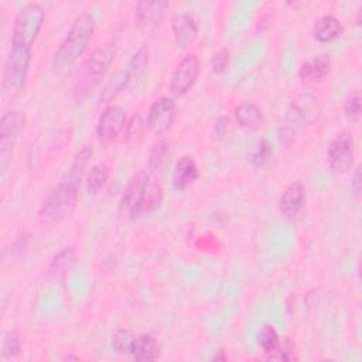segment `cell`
I'll return each instance as SVG.
<instances>
[{"instance_id":"1","label":"cell","mask_w":362,"mask_h":362,"mask_svg":"<svg viewBox=\"0 0 362 362\" xmlns=\"http://www.w3.org/2000/svg\"><path fill=\"white\" fill-rule=\"evenodd\" d=\"M92 156V147H82L74 157L71 167L57 185L47 194L38 209V219L44 225H54L64 221L75 208L78 189L85 174V168Z\"/></svg>"},{"instance_id":"2","label":"cell","mask_w":362,"mask_h":362,"mask_svg":"<svg viewBox=\"0 0 362 362\" xmlns=\"http://www.w3.org/2000/svg\"><path fill=\"white\" fill-rule=\"evenodd\" d=\"M95 18L90 13L78 14L59 47L54 52L51 69L57 76H65L85 54L95 33Z\"/></svg>"},{"instance_id":"3","label":"cell","mask_w":362,"mask_h":362,"mask_svg":"<svg viewBox=\"0 0 362 362\" xmlns=\"http://www.w3.org/2000/svg\"><path fill=\"white\" fill-rule=\"evenodd\" d=\"M116 55V42L113 40L99 45L93 49L90 57L83 62L82 69L79 71L75 85H74V98L76 103H82L89 98L92 90L98 86L100 79L105 76L110 64Z\"/></svg>"},{"instance_id":"4","label":"cell","mask_w":362,"mask_h":362,"mask_svg":"<svg viewBox=\"0 0 362 362\" xmlns=\"http://www.w3.org/2000/svg\"><path fill=\"white\" fill-rule=\"evenodd\" d=\"M31 49L11 47L3 64L1 90L4 96H16L24 86L31 65Z\"/></svg>"},{"instance_id":"5","label":"cell","mask_w":362,"mask_h":362,"mask_svg":"<svg viewBox=\"0 0 362 362\" xmlns=\"http://www.w3.org/2000/svg\"><path fill=\"white\" fill-rule=\"evenodd\" d=\"M44 17L45 11L38 3H27L21 7L13 23L11 47L31 49L42 27Z\"/></svg>"},{"instance_id":"6","label":"cell","mask_w":362,"mask_h":362,"mask_svg":"<svg viewBox=\"0 0 362 362\" xmlns=\"http://www.w3.org/2000/svg\"><path fill=\"white\" fill-rule=\"evenodd\" d=\"M150 175L146 170L137 171L129 181L127 187L124 188L122 198L119 201V214L126 218H136L141 214L143 201L147 189Z\"/></svg>"},{"instance_id":"7","label":"cell","mask_w":362,"mask_h":362,"mask_svg":"<svg viewBox=\"0 0 362 362\" xmlns=\"http://www.w3.org/2000/svg\"><path fill=\"white\" fill-rule=\"evenodd\" d=\"M177 117V105L168 96H161L156 99L146 117V127L150 133L161 136L171 129Z\"/></svg>"},{"instance_id":"8","label":"cell","mask_w":362,"mask_h":362,"mask_svg":"<svg viewBox=\"0 0 362 362\" xmlns=\"http://www.w3.org/2000/svg\"><path fill=\"white\" fill-rule=\"evenodd\" d=\"M320 116L318 99L310 92L298 93L286 112V122L293 126L314 123Z\"/></svg>"},{"instance_id":"9","label":"cell","mask_w":362,"mask_h":362,"mask_svg":"<svg viewBox=\"0 0 362 362\" xmlns=\"http://www.w3.org/2000/svg\"><path fill=\"white\" fill-rule=\"evenodd\" d=\"M199 75V59L197 54L185 55L175 66L171 81L170 90L174 96L185 95L197 82Z\"/></svg>"},{"instance_id":"10","label":"cell","mask_w":362,"mask_h":362,"mask_svg":"<svg viewBox=\"0 0 362 362\" xmlns=\"http://www.w3.org/2000/svg\"><path fill=\"white\" fill-rule=\"evenodd\" d=\"M127 126L126 110L119 105H109L98 119L96 134L100 141L109 143L120 136Z\"/></svg>"},{"instance_id":"11","label":"cell","mask_w":362,"mask_h":362,"mask_svg":"<svg viewBox=\"0 0 362 362\" xmlns=\"http://www.w3.org/2000/svg\"><path fill=\"white\" fill-rule=\"evenodd\" d=\"M27 117L21 110H8L0 119V153L4 157L14 148L17 140L24 132Z\"/></svg>"},{"instance_id":"12","label":"cell","mask_w":362,"mask_h":362,"mask_svg":"<svg viewBox=\"0 0 362 362\" xmlns=\"http://www.w3.org/2000/svg\"><path fill=\"white\" fill-rule=\"evenodd\" d=\"M354 140L349 134H338L328 146L327 157L329 167L335 173H345L354 163Z\"/></svg>"},{"instance_id":"13","label":"cell","mask_w":362,"mask_h":362,"mask_svg":"<svg viewBox=\"0 0 362 362\" xmlns=\"http://www.w3.org/2000/svg\"><path fill=\"white\" fill-rule=\"evenodd\" d=\"M168 7L167 1H139L134 8V18L137 25L146 31H154L163 21L165 10Z\"/></svg>"},{"instance_id":"14","label":"cell","mask_w":362,"mask_h":362,"mask_svg":"<svg viewBox=\"0 0 362 362\" xmlns=\"http://www.w3.org/2000/svg\"><path fill=\"white\" fill-rule=\"evenodd\" d=\"M173 33L175 42L185 48L197 40L199 33V20L191 11H178L173 17Z\"/></svg>"},{"instance_id":"15","label":"cell","mask_w":362,"mask_h":362,"mask_svg":"<svg viewBox=\"0 0 362 362\" xmlns=\"http://www.w3.org/2000/svg\"><path fill=\"white\" fill-rule=\"evenodd\" d=\"M305 204V188L300 181H294L286 187L279 198V211L286 216L297 215Z\"/></svg>"},{"instance_id":"16","label":"cell","mask_w":362,"mask_h":362,"mask_svg":"<svg viewBox=\"0 0 362 362\" xmlns=\"http://www.w3.org/2000/svg\"><path fill=\"white\" fill-rule=\"evenodd\" d=\"M136 361H156L161 355V345L151 334H139L134 337L130 354Z\"/></svg>"},{"instance_id":"17","label":"cell","mask_w":362,"mask_h":362,"mask_svg":"<svg viewBox=\"0 0 362 362\" xmlns=\"http://www.w3.org/2000/svg\"><path fill=\"white\" fill-rule=\"evenodd\" d=\"M329 68L331 59L328 55L322 54L304 62L298 69V76L303 83H315L322 81L329 74Z\"/></svg>"},{"instance_id":"18","label":"cell","mask_w":362,"mask_h":362,"mask_svg":"<svg viewBox=\"0 0 362 362\" xmlns=\"http://www.w3.org/2000/svg\"><path fill=\"white\" fill-rule=\"evenodd\" d=\"M198 178V165L195 160L189 156L181 157L174 167L173 173V185L177 191L185 189Z\"/></svg>"},{"instance_id":"19","label":"cell","mask_w":362,"mask_h":362,"mask_svg":"<svg viewBox=\"0 0 362 362\" xmlns=\"http://www.w3.org/2000/svg\"><path fill=\"white\" fill-rule=\"evenodd\" d=\"M235 117H236L238 124L242 129L250 130V132L257 130L264 122L262 109L253 102H242L235 109Z\"/></svg>"},{"instance_id":"20","label":"cell","mask_w":362,"mask_h":362,"mask_svg":"<svg viewBox=\"0 0 362 362\" xmlns=\"http://www.w3.org/2000/svg\"><path fill=\"white\" fill-rule=\"evenodd\" d=\"M342 31H344V27H342L341 21L332 14L321 16L315 21L314 28H313L314 38L321 42H328V41L338 38L342 34Z\"/></svg>"},{"instance_id":"21","label":"cell","mask_w":362,"mask_h":362,"mask_svg":"<svg viewBox=\"0 0 362 362\" xmlns=\"http://www.w3.org/2000/svg\"><path fill=\"white\" fill-rule=\"evenodd\" d=\"M76 260V250L74 246H68L64 247L61 252H58L48 267V273L55 276V277H62L65 276L68 272H71V269L74 267Z\"/></svg>"},{"instance_id":"22","label":"cell","mask_w":362,"mask_h":362,"mask_svg":"<svg viewBox=\"0 0 362 362\" xmlns=\"http://www.w3.org/2000/svg\"><path fill=\"white\" fill-rule=\"evenodd\" d=\"M132 81L130 74L127 72V69L123 71H117L105 85V88L100 92L99 96V103H109L112 99H115Z\"/></svg>"},{"instance_id":"23","label":"cell","mask_w":362,"mask_h":362,"mask_svg":"<svg viewBox=\"0 0 362 362\" xmlns=\"http://www.w3.org/2000/svg\"><path fill=\"white\" fill-rule=\"evenodd\" d=\"M109 178V167L106 163H98L90 167L86 175V188L89 194H98Z\"/></svg>"},{"instance_id":"24","label":"cell","mask_w":362,"mask_h":362,"mask_svg":"<svg viewBox=\"0 0 362 362\" xmlns=\"http://www.w3.org/2000/svg\"><path fill=\"white\" fill-rule=\"evenodd\" d=\"M279 342H280V337L273 325L264 324L257 331V344L269 358L276 352Z\"/></svg>"},{"instance_id":"25","label":"cell","mask_w":362,"mask_h":362,"mask_svg":"<svg viewBox=\"0 0 362 362\" xmlns=\"http://www.w3.org/2000/svg\"><path fill=\"white\" fill-rule=\"evenodd\" d=\"M148 61H150V51L146 45H141L139 49H136V52L133 54L127 65V72L130 74L132 79H137L146 72L148 66Z\"/></svg>"},{"instance_id":"26","label":"cell","mask_w":362,"mask_h":362,"mask_svg":"<svg viewBox=\"0 0 362 362\" xmlns=\"http://www.w3.org/2000/svg\"><path fill=\"white\" fill-rule=\"evenodd\" d=\"M163 199H164V188L161 187V184L157 181L148 180L141 212H151L157 209L161 205Z\"/></svg>"},{"instance_id":"27","label":"cell","mask_w":362,"mask_h":362,"mask_svg":"<svg viewBox=\"0 0 362 362\" xmlns=\"http://www.w3.org/2000/svg\"><path fill=\"white\" fill-rule=\"evenodd\" d=\"M134 337L129 329H117L112 337V348L117 354H130Z\"/></svg>"},{"instance_id":"28","label":"cell","mask_w":362,"mask_h":362,"mask_svg":"<svg viewBox=\"0 0 362 362\" xmlns=\"http://www.w3.org/2000/svg\"><path fill=\"white\" fill-rule=\"evenodd\" d=\"M20 349H21V341H20L18 332L16 329L7 331L1 344V355L4 358H13L18 355Z\"/></svg>"},{"instance_id":"29","label":"cell","mask_w":362,"mask_h":362,"mask_svg":"<svg viewBox=\"0 0 362 362\" xmlns=\"http://www.w3.org/2000/svg\"><path fill=\"white\" fill-rule=\"evenodd\" d=\"M270 358L272 359H280V361H294V359H297L296 344L290 338H283V339L280 338L279 346Z\"/></svg>"},{"instance_id":"30","label":"cell","mask_w":362,"mask_h":362,"mask_svg":"<svg viewBox=\"0 0 362 362\" xmlns=\"http://www.w3.org/2000/svg\"><path fill=\"white\" fill-rule=\"evenodd\" d=\"M168 154V146L167 143L161 141L153 146L150 154H148V168L153 171H157L163 163L165 161V157Z\"/></svg>"},{"instance_id":"31","label":"cell","mask_w":362,"mask_h":362,"mask_svg":"<svg viewBox=\"0 0 362 362\" xmlns=\"http://www.w3.org/2000/svg\"><path fill=\"white\" fill-rule=\"evenodd\" d=\"M344 112H345V116L352 122L359 119V116H361V93H359V90H355L354 93H351L346 98V100L344 103Z\"/></svg>"},{"instance_id":"32","label":"cell","mask_w":362,"mask_h":362,"mask_svg":"<svg viewBox=\"0 0 362 362\" xmlns=\"http://www.w3.org/2000/svg\"><path fill=\"white\" fill-rule=\"evenodd\" d=\"M270 156H272V146H270V143L267 140L263 139V140L259 141V144L253 150L250 160H252V163L255 165L260 167V165H263V164H266L269 161Z\"/></svg>"},{"instance_id":"33","label":"cell","mask_w":362,"mask_h":362,"mask_svg":"<svg viewBox=\"0 0 362 362\" xmlns=\"http://www.w3.org/2000/svg\"><path fill=\"white\" fill-rule=\"evenodd\" d=\"M228 64H229V51L225 49V48L215 52L212 59H211V66L218 74L223 72L228 68Z\"/></svg>"},{"instance_id":"34","label":"cell","mask_w":362,"mask_h":362,"mask_svg":"<svg viewBox=\"0 0 362 362\" xmlns=\"http://www.w3.org/2000/svg\"><path fill=\"white\" fill-rule=\"evenodd\" d=\"M127 132V139H133L141 134L143 130V122H141V116L140 115H134L132 116V119L127 122V126L124 129Z\"/></svg>"},{"instance_id":"35","label":"cell","mask_w":362,"mask_h":362,"mask_svg":"<svg viewBox=\"0 0 362 362\" xmlns=\"http://www.w3.org/2000/svg\"><path fill=\"white\" fill-rule=\"evenodd\" d=\"M352 191L355 195H359L361 192V170L359 167L355 170V174H354V180H352Z\"/></svg>"},{"instance_id":"36","label":"cell","mask_w":362,"mask_h":362,"mask_svg":"<svg viewBox=\"0 0 362 362\" xmlns=\"http://www.w3.org/2000/svg\"><path fill=\"white\" fill-rule=\"evenodd\" d=\"M64 359H79L78 356H72V355H66Z\"/></svg>"}]
</instances>
